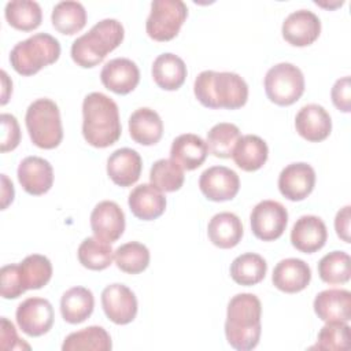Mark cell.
<instances>
[{
    "mask_svg": "<svg viewBox=\"0 0 351 351\" xmlns=\"http://www.w3.org/2000/svg\"><path fill=\"white\" fill-rule=\"evenodd\" d=\"M82 136L96 148L112 145L121 137L122 126L117 103L101 92H92L82 101Z\"/></svg>",
    "mask_w": 351,
    "mask_h": 351,
    "instance_id": "cell-1",
    "label": "cell"
},
{
    "mask_svg": "<svg viewBox=\"0 0 351 351\" xmlns=\"http://www.w3.org/2000/svg\"><path fill=\"white\" fill-rule=\"evenodd\" d=\"M262 304L254 293H237L228 304L225 335L228 343L239 351H248L261 339Z\"/></svg>",
    "mask_w": 351,
    "mask_h": 351,
    "instance_id": "cell-2",
    "label": "cell"
},
{
    "mask_svg": "<svg viewBox=\"0 0 351 351\" xmlns=\"http://www.w3.org/2000/svg\"><path fill=\"white\" fill-rule=\"evenodd\" d=\"M196 99L207 108L237 110L247 103L248 85L243 77L230 71H202L193 84Z\"/></svg>",
    "mask_w": 351,
    "mask_h": 351,
    "instance_id": "cell-3",
    "label": "cell"
},
{
    "mask_svg": "<svg viewBox=\"0 0 351 351\" xmlns=\"http://www.w3.org/2000/svg\"><path fill=\"white\" fill-rule=\"evenodd\" d=\"M123 36L125 30L119 21L112 18L101 19L88 33L73 41L71 58L84 69L95 67L122 43Z\"/></svg>",
    "mask_w": 351,
    "mask_h": 351,
    "instance_id": "cell-4",
    "label": "cell"
},
{
    "mask_svg": "<svg viewBox=\"0 0 351 351\" xmlns=\"http://www.w3.org/2000/svg\"><path fill=\"white\" fill-rule=\"evenodd\" d=\"M60 55L59 41L48 33H36L14 45L10 53L12 69L21 75H33L55 63Z\"/></svg>",
    "mask_w": 351,
    "mask_h": 351,
    "instance_id": "cell-5",
    "label": "cell"
},
{
    "mask_svg": "<svg viewBox=\"0 0 351 351\" xmlns=\"http://www.w3.org/2000/svg\"><path fill=\"white\" fill-rule=\"evenodd\" d=\"M26 129L34 145L44 149L56 148L63 138L58 104L47 97L34 100L26 110Z\"/></svg>",
    "mask_w": 351,
    "mask_h": 351,
    "instance_id": "cell-6",
    "label": "cell"
},
{
    "mask_svg": "<svg viewBox=\"0 0 351 351\" xmlns=\"http://www.w3.org/2000/svg\"><path fill=\"white\" fill-rule=\"evenodd\" d=\"M266 96L277 106H291L304 92V77L302 70L288 62L277 63L265 75Z\"/></svg>",
    "mask_w": 351,
    "mask_h": 351,
    "instance_id": "cell-7",
    "label": "cell"
},
{
    "mask_svg": "<svg viewBox=\"0 0 351 351\" xmlns=\"http://www.w3.org/2000/svg\"><path fill=\"white\" fill-rule=\"evenodd\" d=\"M188 16L186 4L181 0H154L145 22L147 34L155 41L173 40Z\"/></svg>",
    "mask_w": 351,
    "mask_h": 351,
    "instance_id": "cell-8",
    "label": "cell"
},
{
    "mask_svg": "<svg viewBox=\"0 0 351 351\" xmlns=\"http://www.w3.org/2000/svg\"><path fill=\"white\" fill-rule=\"evenodd\" d=\"M250 221L255 237L271 241L284 233L288 223V211L280 202L262 200L252 208Z\"/></svg>",
    "mask_w": 351,
    "mask_h": 351,
    "instance_id": "cell-9",
    "label": "cell"
},
{
    "mask_svg": "<svg viewBox=\"0 0 351 351\" xmlns=\"http://www.w3.org/2000/svg\"><path fill=\"white\" fill-rule=\"evenodd\" d=\"M15 318L23 333L38 337L49 332L53 325L52 304L44 298H27L16 308Z\"/></svg>",
    "mask_w": 351,
    "mask_h": 351,
    "instance_id": "cell-10",
    "label": "cell"
},
{
    "mask_svg": "<svg viewBox=\"0 0 351 351\" xmlns=\"http://www.w3.org/2000/svg\"><path fill=\"white\" fill-rule=\"evenodd\" d=\"M101 306L110 321L117 325H126L136 318L137 298L123 284H110L101 292Z\"/></svg>",
    "mask_w": 351,
    "mask_h": 351,
    "instance_id": "cell-11",
    "label": "cell"
},
{
    "mask_svg": "<svg viewBox=\"0 0 351 351\" xmlns=\"http://www.w3.org/2000/svg\"><path fill=\"white\" fill-rule=\"evenodd\" d=\"M199 188L208 200H232L240 189V178L226 166H213L200 174Z\"/></svg>",
    "mask_w": 351,
    "mask_h": 351,
    "instance_id": "cell-12",
    "label": "cell"
},
{
    "mask_svg": "<svg viewBox=\"0 0 351 351\" xmlns=\"http://www.w3.org/2000/svg\"><path fill=\"white\" fill-rule=\"evenodd\" d=\"M315 171L304 162L285 166L278 176V189L284 197L292 202L306 199L314 189Z\"/></svg>",
    "mask_w": 351,
    "mask_h": 351,
    "instance_id": "cell-13",
    "label": "cell"
},
{
    "mask_svg": "<svg viewBox=\"0 0 351 351\" xmlns=\"http://www.w3.org/2000/svg\"><path fill=\"white\" fill-rule=\"evenodd\" d=\"M90 228L95 237L106 243H114L123 234L125 214L115 202L103 200L92 210Z\"/></svg>",
    "mask_w": 351,
    "mask_h": 351,
    "instance_id": "cell-14",
    "label": "cell"
},
{
    "mask_svg": "<svg viewBox=\"0 0 351 351\" xmlns=\"http://www.w3.org/2000/svg\"><path fill=\"white\" fill-rule=\"evenodd\" d=\"M281 33L285 41L295 47L313 44L321 33V21L310 10L291 12L282 22Z\"/></svg>",
    "mask_w": 351,
    "mask_h": 351,
    "instance_id": "cell-15",
    "label": "cell"
},
{
    "mask_svg": "<svg viewBox=\"0 0 351 351\" xmlns=\"http://www.w3.org/2000/svg\"><path fill=\"white\" fill-rule=\"evenodd\" d=\"M100 80L108 90L117 95H128L138 85L140 70L133 60L115 58L103 66Z\"/></svg>",
    "mask_w": 351,
    "mask_h": 351,
    "instance_id": "cell-16",
    "label": "cell"
},
{
    "mask_svg": "<svg viewBox=\"0 0 351 351\" xmlns=\"http://www.w3.org/2000/svg\"><path fill=\"white\" fill-rule=\"evenodd\" d=\"M18 180L27 193L44 195L53 184V169L44 158L26 156L18 166Z\"/></svg>",
    "mask_w": 351,
    "mask_h": 351,
    "instance_id": "cell-17",
    "label": "cell"
},
{
    "mask_svg": "<svg viewBox=\"0 0 351 351\" xmlns=\"http://www.w3.org/2000/svg\"><path fill=\"white\" fill-rule=\"evenodd\" d=\"M326 239V225L317 215H302L296 219L291 230L292 245L304 254H313L321 250Z\"/></svg>",
    "mask_w": 351,
    "mask_h": 351,
    "instance_id": "cell-18",
    "label": "cell"
},
{
    "mask_svg": "<svg viewBox=\"0 0 351 351\" xmlns=\"http://www.w3.org/2000/svg\"><path fill=\"white\" fill-rule=\"evenodd\" d=\"M295 128L304 140L319 143L330 134L332 119L322 106L311 103L299 110L295 117Z\"/></svg>",
    "mask_w": 351,
    "mask_h": 351,
    "instance_id": "cell-19",
    "label": "cell"
},
{
    "mask_svg": "<svg viewBox=\"0 0 351 351\" xmlns=\"http://www.w3.org/2000/svg\"><path fill=\"white\" fill-rule=\"evenodd\" d=\"M311 280L310 266L299 258H287L280 261L273 270L271 281L274 287L287 293L303 291Z\"/></svg>",
    "mask_w": 351,
    "mask_h": 351,
    "instance_id": "cell-20",
    "label": "cell"
},
{
    "mask_svg": "<svg viewBox=\"0 0 351 351\" xmlns=\"http://www.w3.org/2000/svg\"><path fill=\"white\" fill-rule=\"evenodd\" d=\"M141 169V156L132 148L115 149L107 159V174L119 186H130L137 182Z\"/></svg>",
    "mask_w": 351,
    "mask_h": 351,
    "instance_id": "cell-21",
    "label": "cell"
},
{
    "mask_svg": "<svg viewBox=\"0 0 351 351\" xmlns=\"http://www.w3.org/2000/svg\"><path fill=\"white\" fill-rule=\"evenodd\" d=\"M314 311L325 322L351 319V293L347 289H325L314 299Z\"/></svg>",
    "mask_w": 351,
    "mask_h": 351,
    "instance_id": "cell-22",
    "label": "cell"
},
{
    "mask_svg": "<svg viewBox=\"0 0 351 351\" xmlns=\"http://www.w3.org/2000/svg\"><path fill=\"white\" fill-rule=\"evenodd\" d=\"M128 204L136 218L152 221L165 213L166 197L152 184H141L132 189Z\"/></svg>",
    "mask_w": 351,
    "mask_h": 351,
    "instance_id": "cell-23",
    "label": "cell"
},
{
    "mask_svg": "<svg viewBox=\"0 0 351 351\" xmlns=\"http://www.w3.org/2000/svg\"><path fill=\"white\" fill-rule=\"evenodd\" d=\"M208 154L206 141L193 133H185L176 137L170 148V159L178 163L184 170L200 167Z\"/></svg>",
    "mask_w": 351,
    "mask_h": 351,
    "instance_id": "cell-24",
    "label": "cell"
},
{
    "mask_svg": "<svg viewBox=\"0 0 351 351\" xmlns=\"http://www.w3.org/2000/svg\"><path fill=\"white\" fill-rule=\"evenodd\" d=\"M129 133L136 143L141 145H154L162 138L163 122L155 110L141 107L129 118Z\"/></svg>",
    "mask_w": 351,
    "mask_h": 351,
    "instance_id": "cell-25",
    "label": "cell"
},
{
    "mask_svg": "<svg viewBox=\"0 0 351 351\" xmlns=\"http://www.w3.org/2000/svg\"><path fill=\"white\" fill-rule=\"evenodd\" d=\"M207 234L214 245L223 250L233 248L243 237V223L233 213H218L210 219Z\"/></svg>",
    "mask_w": 351,
    "mask_h": 351,
    "instance_id": "cell-26",
    "label": "cell"
},
{
    "mask_svg": "<svg viewBox=\"0 0 351 351\" xmlns=\"http://www.w3.org/2000/svg\"><path fill=\"white\" fill-rule=\"evenodd\" d=\"M152 78L159 88L165 90H177L186 78L185 62L174 53H162L154 60Z\"/></svg>",
    "mask_w": 351,
    "mask_h": 351,
    "instance_id": "cell-27",
    "label": "cell"
},
{
    "mask_svg": "<svg viewBox=\"0 0 351 351\" xmlns=\"http://www.w3.org/2000/svg\"><path fill=\"white\" fill-rule=\"evenodd\" d=\"M267 156V144L256 134L241 136L232 154L234 163L244 171H255L261 169L266 163Z\"/></svg>",
    "mask_w": 351,
    "mask_h": 351,
    "instance_id": "cell-28",
    "label": "cell"
},
{
    "mask_svg": "<svg viewBox=\"0 0 351 351\" xmlns=\"http://www.w3.org/2000/svg\"><path fill=\"white\" fill-rule=\"evenodd\" d=\"M93 293L85 287H73L67 289L60 299V313L63 319L69 324L84 322L93 313Z\"/></svg>",
    "mask_w": 351,
    "mask_h": 351,
    "instance_id": "cell-29",
    "label": "cell"
},
{
    "mask_svg": "<svg viewBox=\"0 0 351 351\" xmlns=\"http://www.w3.org/2000/svg\"><path fill=\"white\" fill-rule=\"evenodd\" d=\"M111 348L110 335L104 328L96 325L70 333L62 344L63 351H110Z\"/></svg>",
    "mask_w": 351,
    "mask_h": 351,
    "instance_id": "cell-30",
    "label": "cell"
},
{
    "mask_svg": "<svg viewBox=\"0 0 351 351\" xmlns=\"http://www.w3.org/2000/svg\"><path fill=\"white\" fill-rule=\"evenodd\" d=\"M4 15L7 22L18 30L30 32L37 29L43 21V11L37 1L12 0L5 4Z\"/></svg>",
    "mask_w": 351,
    "mask_h": 351,
    "instance_id": "cell-31",
    "label": "cell"
},
{
    "mask_svg": "<svg viewBox=\"0 0 351 351\" xmlns=\"http://www.w3.org/2000/svg\"><path fill=\"white\" fill-rule=\"evenodd\" d=\"M53 27L62 34H75L86 23V11L80 1H59L51 14Z\"/></svg>",
    "mask_w": 351,
    "mask_h": 351,
    "instance_id": "cell-32",
    "label": "cell"
},
{
    "mask_svg": "<svg viewBox=\"0 0 351 351\" xmlns=\"http://www.w3.org/2000/svg\"><path fill=\"white\" fill-rule=\"evenodd\" d=\"M267 271L266 261L255 252H245L233 259L230 265V277L240 285H255L261 282Z\"/></svg>",
    "mask_w": 351,
    "mask_h": 351,
    "instance_id": "cell-33",
    "label": "cell"
},
{
    "mask_svg": "<svg viewBox=\"0 0 351 351\" xmlns=\"http://www.w3.org/2000/svg\"><path fill=\"white\" fill-rule=\"evenodd\" d=\"M240 137V129L234 123L219 122L207 132L206 144L210 154L217 158L228 159L232 156Z\"/></svg>",
    "mask_w": 351,
    "mask_h": 351,
    "instance_id": "cell-34",
    "label": "cell"
},
{
    "mask_svg": "<svg viewBox=\"0 0 351 351\" xmlns=\"http://www.w3.org/2000/svg\"><path fill=\"white\" fill-rule=\"evenodd\" d=\"M18 265L21 278L26 291L43 288L49 282L52 277L51 261L44 255L32 254Z\"/></svg>",
    "mask_w": 351,
    "mask_h": 351,
    "instance_id": "cell-35",
    "label": "cell"
},
{
    "mask_svg": "<svg viewBox=\"0 0 351 351\" xmlns=\"http://www.w3.org/2000/svg\"><path fill=\"white\" fill-rule=\"evenodd\" d=\"M114 258V251L110 243L97 237H86L78 247V261L89 270L107 269Z\"/></svg>",
    "mask_w": 351,
    "mask_h": 351,
    "instance_id": "cell-36",
    "label": "cell"
},
{
    "mask_svg": "<svg viewBox=\"0 0 351 351\" xmlns=\"http://www.w3.org/2000/svg\"><path fill=\"white\" fill-rule=\"evenodd\" d=\"M319 278L326 284H344L351 277V259L344 251H332L318 262Z\"/></svg>",
    "mask_w": 351,
    "mask_h": 351,
    "instance_id": "cell-37",
    "label": "cell"
},
{
    "mask_svg": "<svg viewBox=\"0 0 351 351\" xmlns=\"http://www.w3.org/2000/svg\"><path fill=\"white\" fill-rule=\"evenodd\" d=\"M114 259L118 266L125 273L138 274L144 271L149 265V251L138 241H129L119 245L114 251Z\"/></svg>",
    "mask_w": 351,
    "mask_h": 351,
    "instance_id": "cell-38",
    "label": "cell"
},
{
    "mask_svg": "<svg viewBox=\"0 0 351 351\" xmlns=\"http://www.w3.org/2000/svg\"><path fill=\"white\" fill-rule=\"evenodd\" d=\"M149 181L160 192L178 191L184 184V169L171 159H159L151 167Z\"/></svg>",
    "mask_w": 351,
    "mask_h": 351,
    "instance_id": "cell-39",
    "label": "cell"
},
{
    "mask_svg": "<svg viewBox=\"0 0 351 351\" xmlns=\"http://www.w3.org/2000/svg\"><path fill=\"white\" fill-rule=\"evenodd\" d=\"M350 347V326L347 322H326L317 337L313 348L347 350Z\"/></svg>",
    "mask_w": 351,
    "mask_h": 351,
    "instance_id": "cell-40",
    "label": "cell"
},
{
    "mask_svg": "<svg viewBox=\"0 0 351 351\" xmlns=\"http://www.w3.org/2000/svg\"><path fill=\"white\" fill-rule=\"evenodd\" d=\"M0 285H1V296L4 299H16L26 291L21 278L18 263L5 265L1 267Z\"/></svg>",
    "mask_w": 351,
    "mask_h": 351,
    "instance_id": "cell-41",
    "label": "cell"
},
{
    "mask_svg": "<svg viewBox=\"0 0 351 351\" xmlns=\"http://www.w3.org/2000/svg\"><path fill=\"white\" fill-rule=\"evenodd\" d=\"M1 152L12 151L21 141V128L12 114H1Z\"/></svg>",
    "mask_w": 351,
    "mask_h": 351,
    "instance_id": "cell-42",
    "label": "cell"
},
{
    "mask_svg": "<svg viewBox=\"0 0 351 351\" xmlns=\"http://www.w3.org/2000/svg\"><path fill=\"white\" fill-rule=\"evenodd\" d=\"M332 101L335 107L343 112H350L351 110V84L350 77L346 75L343 78H339L332 90H330Z\"/></svg>",
    "mask_w": 351,
    "mask_h": 351,
    "instance_id": "cell-43",
    "label": "cell"
},
{
    "mask_svg": "<svg viewBox=\"0 0 351 351\" xmlns=\"http://www.w3.org/2000/svg\"><path fill=\"white\" fill-rule=\"evenodd\" d=\"M0 340L3 350H29L30 346L26 344L22 339L18 337L14 324L7 318L1 317V329H0Z\"/></svg>",
    "mask_w": 351,
    "mask_h": 351,
    "instance_id": "cell-44",
    "label": "cell"
},
{
    "mask_svg": "<svg viewBox=\"0 0 351 351\" xmlns=\"http://www.w3.org/2000/svg\"><path fill=\"white\" fill-rule=\"evenodd\" d=\"M350 221H351V207L344 206L336 214L335 229L337 236L346 243H350Z\"/></svg>",
    "mask_w": 351,
    "mask_h": 351,
    "instance_id": "cell-45",
    "label": "cell"
},
{
    "mask_svg": "<svg viewBox=\"0 0 351 351\" xmlns=\"http://www.w3.org/2000/svg\"><path fill=\"white\" fill-rule=\"evenodd\" d=\"M1 182H3V188H1V200H3L1 202V210H4L14 200V185H12V181H10L5 174H1Z\"/></svg>",
    "mask_w": 351,
    "mask_h": 351,
    "instance_id": "cell-46",
    "label": "cell"
},
{
    "mask_svg": "<svg viewBox=\"0 0 351 351\" xmlns=\"http://www.w3.org/2000/svg\"><path fill=\"white\" fill-rule=\"evenodd\" d=\"M1 81H3V95H1V104H5L8 101V96L12 92V82L10 81L7 73L1 71Z\"/></svg>",
    "mask_w": 351,
    "mask_h": 351,
    "instance_id": "cell-47",
    "label": "cell"
}]
</instances>
